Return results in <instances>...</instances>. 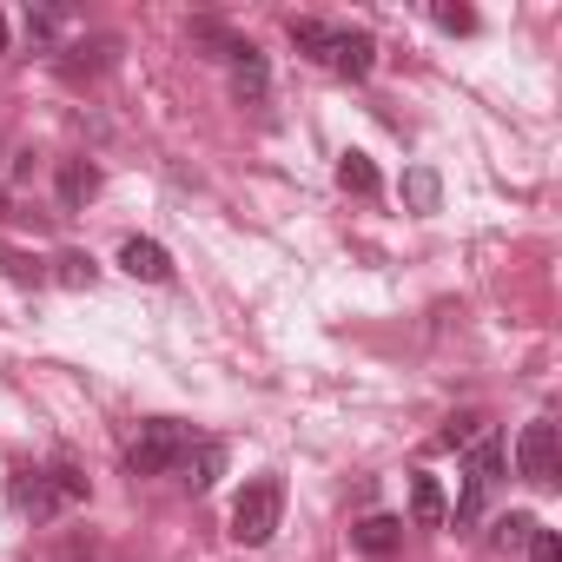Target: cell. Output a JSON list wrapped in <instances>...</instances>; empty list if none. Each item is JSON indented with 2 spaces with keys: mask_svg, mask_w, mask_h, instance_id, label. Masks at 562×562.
<instances>
[{
  "mask_svg": "<svg viewBox=\"0 0 562 562\" xmlns=\"http://www.w3.org/2000/svg\"><path fill=\"white\" fill-rule=\"evenodd\" d=\"M351 542H358V555L391 562L397 542H404V522H397V516H358V522H351Z\"/></svg>",
  "mask_w": 562,
  "mask_h": 562,
  "instance_id": "8992f818",
  "label": "cell"
},
{
  "mask_svg": "<svg viewBox=\"0 0 562 562\" xmlns=\"http://www.w3.org/2000/svg\"><path fill=\"white\" fill-rule=\"evenodd\" d=\"M120 265H126L133 278H146V285H166V278H172V251H166L159 238H126V245H120Z\"/></svg>",
  "mask_w": 562,
  "mask_h": 562,
  "instance_id": "52a82bcc",
  "label": "cell"
},
{
  "mask_svg": "<svg viewBox=\"0 0 562 562\" xmlns=\"http://www.w3.org/2000/svg\"><path fill=\"white\" fill-rule=\"evenodd\" d=\"M476 437H483V417H476V411H463V417H450V424H443V437H437V443H443V450H470Z\"/></svg>",
  "mask_w": 562,
  "mask_h": 562,
  "instance_id": "d6986e66",
  "label": "cell"
},
{
  "mask_svg": "<svg viewBox=\"0 0 562 562\" xmlns=\"http://www.w3.org/2000/svg\"><path fill=\"white\" fill-rule=\"evenodd\" d=\"M529 562H562V536L555 529H536L529 536Z\"/></svg>",
  "mask_w": 562,
  "mask_h": 562,
  "instance_id": "7402d4cb",
  "label": "cell"
},
{
  "mask_svg": "<svg viewBox=\"0 0 562 562\" xmlns=\"http://www.w3.org/2000/svg\"><path fill=\"white\" fill-rule=\"evenodd\" d=\"M437 27H443V34H476V14L457 8V0H443V8H437Z\"/></svg>",
  "mask_w": 562,
  "mask_h": 562,
  "instance_id": "44dd1931",
  "label": "cell"
},
{
  "mask_svg": "<svg viewBox=\"0 0 562 562\" xmlns=\"http://www.w3.org/2000/svg\"><path fill=\"white\" fill-rule=\"evenodd\" d=\"M0 54H8V21H0Z\"/></svg>",
  "mask_w": 562,
  "mask_h": 562,
  "instance_id": "484cf974",
  "label": "cell"
},
{
  "mask_svg": "<svg viewBox=\"0 0 562 562\" xmlns=\"http://www.w3.org/2000/svg\"><path fill=\"white\" fill-rule=\"evenodd\" d=\"M331 67H338L345 80H364V74L378 67V41H371V34H345V27H338V47H331Z\"/></svg>",
  "mask_w": 562,
  "mask_h": 562,
  "instance_id": "9c48e42d",
  "label": "cell"
},
{
  "mask_svg": "<svg viewBox=\"0 0 562 562\" xmlns=\"http://www.w3.org/2000/svg\"><path fill=\"white\" fill-rule=\"evenodd\" d=\"M338 186H345V192H358V199H378V192H384V179H378L371 153H345V159H338Z\"/></svg>",
  "mask_w": 562,
  "mask_h": 562,
  "instance_id": "5bb4252c",
  "label": "cell"
},
{
  "mask_svg": "<svg viewBox=\"0 0 562 562\" xmlns=\"http://www.w3.org/2000/svg\"><path fill=\"white\" fill-rule=\"evenodd\" d=\"M285 34H292V47H299L305 60H325V67H331V47H338V27H331V21L292 14V21H285Z\"/></svg>",
  "mask_w": 562,
  "mask_h": 562,
  "instance_id": "ba28073f",
  "label": "cell"
},
{
  "mask_svg": "<svg viewBox=\"0 0 562 562\" xmlns=\"http://www.w3.org/2000/svg\"><path fill=\"white\" fill-rule=\"evenodd\" d=\"M232 93H238L245 106H265V93H271V74H265V54H258V47H245V54L232 60Z\"/></svg>",
  "mask_w": 562,
  "mask_h": 562,
  "instance_id": "30bf717a",
  "label": "cell"
},
{
  "mask_svg": "<svg viewBox=\"0 0 562 562\" xmlns=\"http://www.w3.org/2000/svg\"><path fill=\"white\" fill-rule=\"evenodd\" d=\"M503 476V443L483 430L476 443H470V470H463V496H457V522H470L476 509H483V490Z\"/></svg>",
  "mask_w": 562,
  "mask_h": 562,
  "instance_id": "5b68a950",
  "label": "cell"
},
{
  "mask_svg": "<svg viewBox=\"0 0 562 562\" xmlns=\"http://www.w3.org/2000/svg\"><path fill=\"white\" fill-rule=\"evenodd\" d=\"M93 192H100V166H93V159H60V205L80 212Z\"/></svg>",
  "mask_w": 562,
  "mask_h": 562,
  "instance_id": "8fae6325",
  "label": "cell"
},
{
  "mask_svg": "<svg viewBox=\"0 0 562 562\" xmlns=\"http://www.w3.org/2000/svg\"><path fill=\"white\" fill-rule=\"evenodd\" d=\"M404 199H411L417 212H437V199H443V179H437L430 166H417V172H404Z\"/></svg>",
  "mask_w": 562,
  "mask_h": 562,
  "instance_id": "ac0fdd59",
  "label": "cell"
},
{
  "mask_svg": "<svg viewBox=\"0 0 562 562\" xmlns=\"http://www.w3.org/2000/svg\"><path fill=\"white\" fill-rule=\"evenodd\" d=\"M192 47H205L212 60H238V54H245L251 41H238V34H232L225 21H192Z\"/></svg>",
  "mask_w": 562,
  "mask_h": 562,
  "instance_id": "4fadbf2b",
  "label": "cell"
},
{
  "mask_svg": "<svg viewBox=\"0 0 562 562\" xmlns=\"http://www.w3.org/2000/svg\"><path fill=\"white\" fill-rule=\"evenodd\" d=\"M516 470H522V483H536V490H549V483L562 476V437H555L549 417L522 424V437H516Z\"/></svg>",
  "mask_w": 562,
  "mask_h": 562,
  "instance_id": "277c9868",
  "label": "cell"
},
{
  "mask_svg": "<svg viewBox=\"0 0 562 562\" xmlns=\"http://www.w3.org/2000/svg\"><path fill=\"white\" fill-rule=\"evenodd\" d=\"M60 285H93V258H60Z\"/></svg>",
  "mask_w": 562,
  "mask_h": 562,
  "instance_id": "603a6c76",
  "label": "cell"
},
{
  "mask_svg": "<svg viewBox=\"0 0 562 562\" xmlns=\"http://www.w3.org/2000/svg\"><path fill=\"white\" fill-rule=\"evenodd\" d=\"M27 41L34 47H54L60 41V8H27Z\"/></svg>",
  "mask_w": 562,
  "mask_h": 562,
  "instance_id": "ffe728a7",
  "label": "cell"
},
{
  "mask_svg": "<svg viewBox=\"0 0 562 562\" xmlns=\"http://www.w3.org/2000/svg\"><path fill=\"white\" fill-rule=\"evenodd\" d=\"M186 450H192L186 424L153 417V424H139V437H133V450H126V470H133V476H166V470L186 463Z\"/></svg>",
  "mask_w": 562,
  "mask_h": 562,
  "instance_id": "3957f363",
  "label": "cell"
},
{
  "mask_svg": "<svg viewBox=\"0 0 562 562\" xmlns=\"http://www.w3.org/2000/svg\"><path fill=\"white\" fill-rule=\"evenodd\" d=\"M60 562H93V555H80V549H74V555H60Z\"/></svg>",
  "mask_w": 562,
  "mask_h": 562,
  "instance_id": "d4e9b609",
  "label": "cell"
},
{
  "mask_svg": "<svg viewBox=\"0 0 562 562\" xmlns=\"http://www.w3.org/2000/svg\"><path fill=\"white\" fill-rule=\"evenodd\" d=\"M218 470H225V443H199V450H186V483H192V490H212Z\"/></svg>",
  "mask_w": 562,
  "mask_h": 562,
  "instance_id": "e0dca14e",
  "label": "cell"
},
{
  "mask_svg": "<svg viewBox=\"0 0 562 562\" xmlns=\"http://www.w3.org/2000/svg\"><path fill=\"white\" fill-rule=\"evenodd\" d=\"M14 503H21L34 522H47V516H60L67 503H87V476H80L74 463L34 470V476H21V483H14Z\"/></svg>",
  "mask_w": 562,
  "mask_h": 562,
  "instance_id": "7a4b0ae2",
  "label": "cell"
},
{
  "mask_svg": "<svg viewBox=\"0 0 562 562\" xmlns=\"http://www.w3.org/2000/svg\"><path fill=\"white\" fill-rule=\"evenodd\" d=\"M536 529H542V522H536L529 509H509V516H496V522H490V549H496V555H522Z\"/></svg>",
  "mask_w": 562,
  "mask_h": 562,
  "instance_id": "7c38bea8",
  "label": "cell"
},
{
  "mask_svg": "<svg viewBox=\"0 0 562 562\" xmlns=\"http://www.w3.org/2000/svg\"><path fill=\"white\" fill-rule=\"evenodd\" d=\"M411 516H417L424 529H437V522L450 516V503H443V483H437V476H411Z\"/></svg>",
  "mask_w": 562,
  "mask_h": 562,
  "instance_id": "9a60e30c",
  "label": "cell"
},
{
  "mask_svg": "<svg viewBox=\"0 0 562 562\" xmlns=\"http://www.w3.org/2000/svg\"><path fill=\"white\" fill-rule=\"evenodd\" d=\"M0 265H8V278H21V285H27V278H41V265L27 251H0Z\"/></svg>",
  "mask_w": 562,
  "mask_h": 562,
  "instance_id": "cb8c5ba5",
  "label": "cell"
},
{
  "mask_svg": "<svg viewBox=\"0 0 562 562\" xmlns=\"http://www.w3.org/2000/svg\"><path fill=\"white\" fill-rule=\"evenodd\" d=\"M278 516H285V483H278V476H251L238 490V503H232V536L245 549H265L278 536Z\"/></svg>",
  "mask_w": 562,
  "mask_h": 562,
  "instance_id": "6da1fadb",
  "label": "cell"
},
{
  "mask_svg": "<svg viewBox=\"0 0 562 562\" xmlns=\"http://www.w3.org/2000/svg\"><path fill=\"white\" fill-rule=\"evenodd\" d=\"M106 60H113V41L67 47V54H60V74H67V80H87V74H106Z\"/></svg>",
  "mask_w": 562,
  "mask_h": 562,
  "instance_id": "2e32d148",
  "label": "cell"
},
{
  "mask_svg": "<svg viewBox=\"0 0 562 562\" xmlns=\"http://www.w3.org/2000/svg\"><path fill=\"white\" fill-rule=\"evenodd\" d=\"M0 218H8V192H0Z\"/></svg>",
  "mask_w": 562,
  "mask_h": 562,
  "instance_id": "4316f807",
  "label": "cell"
}]
</instances>
